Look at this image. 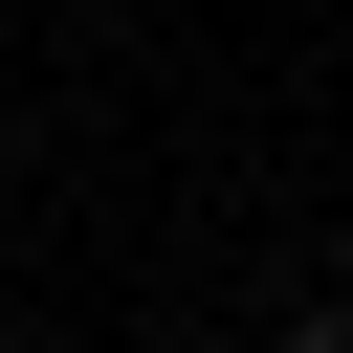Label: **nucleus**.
Listing matches in <instances>:
<instances>
[{
	"label": "nucleus",
	"instance_id": "1",
	"mask_svg": "<svg viewBox=\"0 0 353 353\" xmlns=\"http://www.w3.org/2000/svg\"><path fill=\"white\" fill-rule=\"evenodd\" d=\"M287 353H353V309H309V331H287Z\"/></svg>",
	"mask_w": 353,
	"mask_h": 353
}]
</instances>
